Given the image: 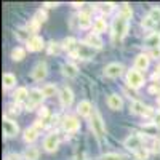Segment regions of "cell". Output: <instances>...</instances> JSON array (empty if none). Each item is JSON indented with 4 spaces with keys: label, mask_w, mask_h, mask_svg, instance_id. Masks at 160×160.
Segmentation results:
<instances>
[{
    "label": "cell",
    "mask_w": 160,
    "mask_h": 160,
    "mask_svg": "<svg viewBox=\"0 0 160 160\" xmlns=\"http://www.w3.org/2000/svg\"><path fill=\"white\" fill-rule=\"evenodd\" d=\"M149 68V56L148 55H138L135 58V69L136 71H146Z\"/></svg>",
    "instance_id": "obj_17"
},
{
    "label": "cell",
    "mask_w": 160,
    "mask_h": 160,
    "mask_svg": "<svg viewBox=\"0 0 160 160\" xmlns=\"http://www.w3.org/2000/svg\"><path fill=\"white\" fill-rule=\"evenodd\" d=\"M13 98H15V102H24V101H28L29 98V91L28 88H24V87H19L16 91H15V95H13Z\"/></svg>",
    "instance_id": "obj_21"
},
{
    "label": "cell",
    "mask_w": 160,
    "mask_h": 160,
    "mask_svg": "<svg viewBox=\"0 0 160 160\" xmlns=\"http://www.w3.org/2000/svg\"><path fill=\"white\" fill-rule=\"evenodd\" d=\"M154 122H155V127L160 128V114H157V115L154 117Z\"/></svg>",
    "instance_id": "obj_45"
},
{
    "label": "cell",
    "mask_w": 160,
    "mask_h": 160,
    "mask_svg": "<svg viewBox=\"0 0 160 160\" xmlns=\"http://www.w3.org/2000/svg\"><path fill=\"white\" fill-rule=\"evenodd\" d=\"M43 98H45V95H43L42 90H37V88L31 90L29 91V98H28V101H26V109H28V111H34L38 104H42Z\"/></svg>",
    "instance_id": "obj_4"
},
{
    "label": "cell",
    "mask_w": 160,
    "mask_h": 160,
    "mask_svg": "<svg viewBox=\"0 0 160 160\" xmlns=\"http://www.w3.org/2000/svg\"><path fill=\"white\" fill-rule=\"evenodd\" d=\"M144 45L148 47V48H151V50L158 48L160 47V32H154V34L148 35V37H146V40H144Z\"/></svg>",
    "instance_id": "obj_16"
},
{
    "label": "cell",
    "mask_w": 160,
    "mask_h": 160,
    "mask_svg": "<svg viewBox=\"0 0 160 160\" xmlns=\"http://www.w3.org/2000/svg\"><path fill=\"white\" fill-rule=\"evenodd\" d=\"M37 136H38V131L34 127H31V128H28L24 131V141L26 142H34L37 139Z\"/></svg>",
    "instance_id": "obj_24"
},
{
    "label": "cell",
    "mask_w": 160,
    "mask_h": 160,
    "mask_svg": "<svg viewBox=\"0 0 160 160\" xmlns=\"http://www.w3.org/2000/svg\"><path fill=\"white\" fill-rule=\"evenodd\" d=\"M157 77H160V64H158V68H157V74L154 75V78H157Z\"/></svg>",
    "instance_id": "obj_46"
},
{
    "label": "cell",
    "mask_w": 160,
    "mask_h": 160,
    "mask_svg": "<svg viewBox=\"0 0 160 160\" xmlns=\"http://www.w3.org/2000/svg\"><path fill=\"white\" fill-rule=\"evenodd\" d=\"M90 127H91L93 133H95V136H96L98 139L104 138V135H106V128H104V123H102V118H101V115H99V112H98L96 109L93 111V114H91Z\"/></svg>",
    "instance_id": "obj_1"
},
{
    "label": "cell",
    "mask_w": 160,
    "mask_h": 160,
    "mask_svg": "<svg viewBox=\"0 0 160 160\" xmlns=\"http://www.w3.org/2000/svg\"><path fill=\"white\" fill-rule=\"evenodd\" d=\"M77 43L78 42H75V38H72V37H69V38H66L64 42H62V48L66 50V51H69L71 55L75 51V48H77Z\"/></svg>",
    "instance_id": "obj_25"
},
{
    "label": "cell",
    "mask_w": 160,
    "mask_h": 160,
    "mask_svg": "<svg viewBox=\"0 0 160 160\" xmlns=\"http://www.w3.org/2000/svg\"><path fill=\"white\" fill-rule=\"evenodd\" d=\"M106 28H108V24H106V19L102 18H98L93 24V29H95L96 34H101V32H106Z\"/></svg>",
    "instance_id": "obj_26"
},
{
    "label": "cell",
    "mask_w": 160,
    "mask_h": 160,
    "mask_svg": "<svg viewBox=\"0 0 160 160\" xmlns=\"http://www.w3.org/2000/svg\"><path fill=\"white\" fill-rule=\"evenodd\" d=\"M72 56L78 58V59H91L95 56V48L90 47L87 42H80V43H77V48L72 53Z\"/></svg>",
    "instance_id": "obj_2"
},
{
    "label": "cell",
    "mask_w": 160,
    "mask_h": 160,
    "mask_svg": "<svg viewBox=\"0 0 160 160\" xmlns=\"http://www.w3.org/2000/svg\"><path fill=\"white\" fill-rule=\"evenodd\" d=\"M77 21H78V26L82 29H88L90 26H91V16L88 15L87 11H82L78 15V18H77Z\"/></svg>",
    "instance_id": "obj_22"
},
{
    "label": "cell",
    "mask_w": 160,
    "mask_h": 160,
    "mask_svg": "<svg viewBox=\"0 0 160 160\" xmlns=\"http://www.w3.org/2000/svg\"><path fill=\"white\" fill-rule=\"evenodd\" d=\"M59 99H61V104L64 108H69L74 101V93L69 87H62L61 91H59Z\"/></svg>",
    "instance_id": "obj_10"
},
{
    "label": "cell",
    "mask_w": 160,
    "mask_h": 160,
    "mask_svg": "<svg viewBox=\"0 0 160 160\" xmlns=\"http://www.w3.org/2000/svg\"><path fill=\"white\" fill-rule=\"evenodd\" d=\"M101 7H102L101 10H102L104 13H111V11L114 10V3H102Z\"/></svg>",
    "instance_id": "obj_41"
},
{
    "label": "cell",
    "mask_w": 160,
    "mask_h": 160,
    "mask_svg": "<svg viewBox=\"0 0 160 160\" xmlns=\"http://www.w3.org/2000/svg\"><path fill=\"white\" fill-rule=\"evenodd\" d=\"M149 16L152 18V21L157 24V26H160V8H152L151 10V13H149ZM155 31H157V28H155Z\"/></svg>",
    "instance_id": "obj_32"
},
{
    "label": "cell",
    "mask_w": 160,
    "mask_h": 160,
    "mask_svg": "<svg viewBox=\"0 0 160 160\" xmlns=\"http://www.w3.org/2000/svg\"><path fill=\"white\" fill-rule=\"evenodd\" d=\"M127 29H128V19L123 18L122 15H118L114 21V38L122 40L127 34Z\"/></svg>",
    "instance_id": "obj_3"
},
{
    "label": "cell",
    "mask_w": 160,
    "mask_h": 160,
    "mask_svg": "<svg viewBox=\"0 0 160 160\" xmlns=\"http://www.w3.org/2000/svg\"><path fill=\"white\" fill-rule=\"evenodd\" d=\"M108 106L112 111H120L122 106H123V101H122V98H120L118 95H111L108 98Z\"/></svg>",
    "instance_id": "obj_18"
},
{
    "label": "cell",
    "mask_w": 160,
    "mask_h": 160,
    "mask_svg": "<svg viewBox=\"0 0 160 160\" xmlns=\"http://www.w3.org/2000/svg\"><path fill=\"white\" fill-rule=\"evenodd\" d=\"M87 43L96 50V48H101V47H102V40L99 38V34L91 32V34H88V37H87Z\"/></svg>",
    "instance_id": "obj_20"
},
{
    "label": "cell",
    "mask_w": 160,
    "mask_h": 160,
    "mask_svg": "<svg viewBox=\"0 0 160 160\" xmlns=\"http://www.w3.org/2000/svg\"><path fill=\"white\" fill-rule=\"evenodd\" d=\"M43 47H45L43 40H42V37H38V35H32L28 40V50L29 51H40Z\"/></svg>",
    "instance_id": "obj_14"
},
{
    "label": "cell",
    "mask_w": 160,
    "mask_h": 160,
    "mask_svg": "<svg viewBox=\"0 0 160 160\" xmlns=\"http://www.w3.org/2000/svg\"><path fill=\"white\" fill-rule=\"evenodd\" d=\"M34 128L40 133V131H42V130L45 128V122H43V120H37V122L34 123Z\"/></svg>",
    "instance_id": "obj_40"
},
{
    "label": "cell",
    "mask_w": 160,
    "mask_h": 160,
    "mask_svg": "<svg viewBox=\"0 0 160 160\" xmlns=\"http://www.w3.org/2000/svg\"><path fill=\"white\" fill-rule=\"evenodd\" d=\"M123 146H125L127 149L133 151V152H138L139 149H142V138L138 136V135H130L123 141Z\"/></svg>",
    "instance_id": "obj_6"
},
{
    "label": "cell",
    "mask_w": 160,
    "mask_h": 160,
    "mask_svg": "<svg viewBox=\"0 0 160 160\" xmlns=\"http://www.w3.org/2000/svg\"><path fill=\"white\" fill-rule=\"evenodd\" d=\"M62 74L68 77V78H74V77H77L78 69H77V66H75V64H72V62H66V64H62Z\"/></svg>",
    "instance_id": "obj_19"
},
{
    "label": "cell",
    "mask_w": 160,
    "mask_h": 160,
    "mask_svg": "<svg viewBox=\"0 0 160 160\" xmlns=\"http://www.w3.org/2000/svg\"><path fill=\"white\" fill-rule=\"evenodd\" d=\"M136 157H138L139 160H146V158H148V151H146L144 148H142V149H139V151L136 152Z\"/></svg>",
    "instance_id": "obj_39"
},
{
    "label": "cell",
    "mask_w": 160,
    "mask_h": 160,
    "mask_svg": "<svg viewBox=\"0 0 160 160\" xmlns=\"http://www.w3.org/2000/svg\"><path fill=\"white\" fill-rule=\"evenodd\" d=\"M43 7H47V8H55V7H58V3L55 2V3H53V2H47V3H43Z\"/></svg>",
    "instance_id": "obj_44"
},
{
    "label": "cell",
    "mask_w": 160,
    "mask_h": 160,
    "mask_svg": "<svg viewBox=\"0 0 160 160\" xmlns=\"http://www.w3.org/2000/svg\"><path fill=\"white\" fill-rule=\"evenodd\" d=\"M5 160H21V155H19V154H15V152H13V154H8Z\"/></svg>",
    "instance_id": "obj_42"
},
{
    "label": "cell",
    "mask_w": 160,
    "mask_h": 160,
    "mask_svg": "<svg viewBox=\"0 0 160 160\" xmlns=\"http://www.w3.org/2000/svg\"><path fill=\"white\" fill-rule=\"evenodd\" d=\"M93 111L95 109H93V106H91L90 101H80L78 106H77V112L82 117H90L93 114Z\"/></svg>",
    "instance_id": "obj_15"
},
{
    "label": "cell",
    "mask_w": 160,
    "mask_h": 160,
    "mask_svg": "<svg viewBox=\"0 0 160 160\" xmlns=\"http://www.w3.org/2000/svg\"><path fill=\"white\" fill-rule=\"evenodd\" d=\"M38 115H40V120H43V122H45V120L48 118V115H50V112H48L47 108H42V109L38 111Z\"/></svg>",
    "instance_id": "obj_38"
},
{
    "label": "cell",
    "mask_w": 160,
    "mask_h": 160,
    "mask_svg": "<svg viewBox=\"0 0 160 160\" xmlns=\"http://www.w3.org/2000/svg\"><path fill=\"white\" fill-rule=\"evenodd\" d=\"M151 56H152V58H155V59H157V58H160V47H158V48L151 50Z\"/></svg>",
    "instance_id": "obj_43"
},
{
    "label": "cell",
    "mask_w": 160,
    "mask_h": 160,
    "mask_svg": "<svg viewBox=\"0 0 160 160\" xmlns=\"http://www.w3.org/2000/svg\"><path fill=\"white\" fill-rule=\"evenodd\" d=\"M58 146H59V138L56 133H50V135L45 138L43 141V148L47 152H55L58 149Z\"/></svg>",
    "instance_id": "obj_8"
},
{
    "label": "cell",
    "mask_w": 160,
    "mask_h": 160,
    "mask_svg": "<svg viewBox=\"0 0 160 160\" xmlns=\"http://www.w3.org/2000/svg\"><path fill=\"white\" fill-rule=\"evenodd\" d=\"M141 24H142V28H144V29H155V28H157V24L152 21V18H151L149 15L141 21Z\"/></svg>",
    "instance_id": "obj_31"
},
{
    "label": "cell",
    "mask_w": 160,
    "mask_h": 160,
    "mask_svg": "<svg viewBox=\"0 0 160 160\" xmlns=\"http://www.w3.org/2000/svg\"><path fill=\"white\" fill-rule=\"evenodd\" d=\"M62 128L68 131V133H75L80 128V122H78L75 117L68 115V117H64V120H62Z\"/></svg>",
    "instance_id": "obj_9"
},
{
    "label": "cell",
    "mask_w": 160,
    "mask_h": 160,
    "mask_svg": "<svg viewBox=\"0 0 160 160\" xmlns=\"http://www.w3.org/2000/svg\"><path fill=\"white\" fill-rule=\"evenodd\" d=\"M38 149L37 148H28L24 152V158L26 160H38Z\"/></svg>",
    "instance_id": "obj_27"
},
{
    "label": "cell",
    "mask_w": 160,
    "mask_h": 160,
    "mask_svg": "<svg viewBox=\"0 0 160 160\" xmlns=\"http://www.w3.org/2000/svg\"><path fill=\"white\" fill-rule=\"evenodd\" d=\"M2 82H3V88L8 90V88L16 85V77L13 75V74H10V72H5L3 77H2Z\"/></svg>",
    "instance_id": "obj_23"
},
{
    "label": "cell",
    "mask_w": 160,
    "mask_h": 160,
    "mask_svg": "<svg viewBox=\"0 0 160 160\" xmlns=\"http://www.w3.org/2000/svg\"><path fill=\"white\" fill-rule=\"evenodd\" d=\"M24 56H26V51H24L22 48H19V47L11 51V59H13V61H21Z\"/></svg>",
    "instance_id": "obj_30"
},
{
    "label": "cell",
    "mask_w": 160,
    "mask_h": 160,
    "mask_svg": "<svg viewBox=\"0 0 160 160\" xmlns=\"http://www.w3.org/2000/svg\"><path fill=\"white\" fill-rule=\"evenodd\" d=\"M78 160H83V158H78Z\"/></svg>",
    "instance_id": "obj_47"
},
{
    "label": "cell",
    "mask_w": 160,
    "mask_h": 160,
    "mask_svg": "<svg viewBox=\"0 0 160 160\" xmlns=\"http://www.w3.org/2000/svg\"><path fill=\"white\" fill-rule=\"evenodd\" d=\"M47 64L45 62H37L35 66H34V69H32V78L34 80H43L45 77H47Z\"/></svg>",
    "instance_id": "obj_13"
},
{
    "label": "cell",
    "mask_w": 160,
    "mask_h": 160,
    "mask_svg": "<svg viewBox=\"0 0 160 160\" xmlns=\"http://www.w3.org/2000/svg\"><path fill=\"white\" fill-rule=\"evenodd\" d=\"M38 24H40V22H38L37 19H32L28 26H26V29H28V32H31V34H35V32L38 31Z\"/></svg>",
    "instance_id": "obj_35"
},
{
    "label": "cell",
    "mask_w": 160,
    "mask_h": 160,
    "mask_svg": "<svg viewBox=\"0 0 160 160\" xmlns=\"http://www.w3.org/2000/svg\"><path fill=\"white\" fill-rule=\"evenodd\" d=\"M130 111L133 114H138V115H149V114H152V111L148 108V106H144L141 101H133L130 104Z\"/></svg>",
    "instance_id": "obj_11"
},
{
    "label": "cell",
    "mask_w": 160,
    "mask_h": 160,
    "mask_svg": "<svg viewBox=\"0 0 160 160\" xmlns=\"http://www.w3.org/2000/svg\"><path fill=\"white\" fill-rule=\"evenodd\" d=\"M123 71V66L118 64V62H111L104 68V75L109 77V78H117L120 77V74H122Z\"/></svg>",
    "instance_id": "obj_7"
},
{
    "label": "cell",
    "mask_w": 160,
    "mask_h": 160,
    "mask_svg": "<svg viewBox=\"0 0 160 160\" xmlns=\"http://www.w3.org/2000/svg\"><path fill=\"white\" fill-rule=\"evenodd\" d=\"M34 19H37L38 22H43V21H47V15H45V11H42V10H38Z\"/></svg>",
    "instance_id": "obj_37"
},
{
    "label": "cell",
    "mask_w": 160,
    "mask_h": 160,
    "mask_svg": "<svg viewBox=\"0 0 160 160\" xmlns=\"http://www.w3.org/2000/svg\"><path fill=\"white\" fill-rule=\"evenodd\" d=\"M16 35H18L19 40H29V38H31L28 29H18V31H16Z\"/></svg>",
    "instance_id": "obj_36"
},
{
    "label": "cell",
    "mask_w": 160,
    "mask_h": 160,
    "mask_svg": "<svg viewBox=\"0 0 160 160\" xmlns=\"http://www.w3.org/2000/svg\"><path fill=\"white\" fill-rule=\"evenodd\" d=\"M61 48H62V45H59V43H56V42H50V45H48V53H50V55H58V53L61 51Z\"/></svg>",
    "instance_id": "obj_34"
},
{
    "label": "cell",
    "mask_w": 160,
    "mask_h": 160,
    "mask_svg": "<svg viewBox=\"0 0 160 160\" xmlns=\"http://www.w3.org/2000/svg\"><path fill=\"white\" fill-rule=\"evenodd\" d=\"M3 131H5V135L8 138H13V136L18 135L19 128H18L16 122H13V120H10V118H3Z\"/></svg>",
    "instance_id": "obj_12"
},
{
    "label": "cell",
    "mask_w": 160,
    "mask_h": 160,
    "mask_svg": "<svg viewBox=\"0 0 160 160\" xmlns=\"http://www.w3.org/2000/svg\"><path fill=\"white\" fill-rule=\"evenodd\" d=\"M42 91H43L45 98H50V96H55V95H56L58 88H56V85H55V83H47V85L42 88Z\"/></svg>",
    "instance_id": "obj_28"
},
{
    "label": "cell",
    "mask_w": 160,
    "mask_h": 160,
    "mask_svg": "<svg viewBox=\"0 0 160 160\" xmlns=\"http://www.w3.org/2000/svg\"><path fill=\"white\" fill-rule=\"evenodd\" d=\"M127 83L131 87V88H139L142 83H144V77L139 71L136 69H133L127 74Z\"/></svg>",
    "instance_id": "obj_5"
},
{
    "label": "cell",
    "mask_w": 160,
    "mask_h": 160,
    "mask_svg": "<svg viewBox=\"0 0 160 160\" xmlns=\"http://www.w3.org/2000/svg\"><path fill=\"white\" fill-rule=\"evenodd\" d=\"M99 160H128V157H127V155H122V154L111 152V154H104V155H101Z\"/></svg>",
    "instance_id": "obj_29"
},
{
    "label": "cell",
    "mask_w": 160,
    "mask_h": 160,
    "mask_svg": "<svg viewBox=\"0 0 160 160\" xmlns=\"http://www.w3.org/2000/svg\"><path fill=\"white\" fill-rule=\"evenodd\" d=\"M120 15H122L123 18H127V19H130V18H131V15H133L131 7H130L128 3H123V5H122V8H120Z\"/></svg>",
    "instance_id": "obj_33"
}]
</instances>
